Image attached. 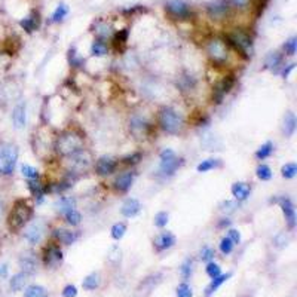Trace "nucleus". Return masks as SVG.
<instances>
[{
	"label": "nucleus",
	"instance_id": "obj_3",
	"mask_svg": "<svg viewBox=\"0 0 297 297\" xmlns=\"http://www.w3.org/2000/svg\"><path fill=\"white\" fill-rule=\"evenodd\" d=\"M159 125L168 134H180L183 131V119L181 116L171 107H162L159 110Z\"/></svg>",
	"mask_w": 297,
	"mask_h": 297
},
{
	"label": "nucleus",
	"instance_id": "obj_39",
	"mask_svg": "<svg viewBox=\"0 0 297 297\" xmlns=\"http://www.w3.org/2000/svg\"><path fill=\"white\" fill-rule=\"evenodd\" d=\"M125 232H126V226H125L123 223H116V224L112 227V238L116 239V241H119V239L123 238Z\"/></svg>",
	"mask_w": 297,
	"mask_h": 297
},
{
	"label": "nucleus",
	"instance_id": "obj_25",
	"mask_svg": "<svg viewBox=\"0 0 297 297\" xmlns=\"http://www.w3.org/2000/svg\"><path fill=\"white\" fill-rule=\"evenodd\" d=\"M250 192H251V187L247 183H235L232 186V195L238 201H245L250 196Z\"/></svg>",
	"mask_w": 297,
	"mask_h": 297
},
{
	"label": "nucleus",
	"instance_id": "obj_11",
	"mask_svg": "<svg viewBox=\"0 0 297 297\" xmlns=\"http://www.w3.org/2000/svg\"><path fill=\"white\" fill-rule=\"evenodd\" d=\"M234 85H235L234 76H227V78H224L221 82H218V83L216 85L214 91H213V101H214L216 104H220V103L223 101L224 95L230 92V89L234 88Z\"/></svg>",
	"mask_w": 297,
	"mask_h": 297
},
{
	"label": "nucleus",
	"instance_id": "obj_40",
	"mask_svg": "<svg viewBox=\"0 0 297 297\" xmlns=\"http://www.w3.org/2000/svg\"><path fill=\"white\" fill-rule=\"evenodd\" d=\"M257 177L261 181H268L272 177V170L268 167V165H260V167L257 168Z\"/></svg>",
	"mask_w": 297,
	"mask_h": 297
},
{
	"label": "nucleus",
	"instance_id": "obj_27",
	"mask_svg": "<svg viewBox=\"0 0 297 297\" xmlns=\"http://www.w3.org/2000/svg\"><path fill=\"white\" fill-rule=\"evenodd\" d=\"M230 277H232V274H226V275H218L217 278H213V281H211V284L208 285V288H207V293H205V296L208 297V296H211L216 290H218Z\"/></svg>",
	"mask_w": 297,
	"mask_h": 297
},
{
	"label": "nucleus",
	"instance_id": "obj_21",
	"mask_svg": "<svg viewBox=\"0 0 297 297\" xmlns=\"http://www.w3.org/2000/svg\"><path fill=\"white\" fill-rule=\"evenodd\" d=\"M20 25L27 31V33H33L35 30L39 28L40 25V18H39V14L38 12H31L28 17H25L24 20L20 21Z\"/></svg>",
	"mask_w": 297,
	"mask_h": 297
},
{
	"label": "nucleus",
	"instance_id": "obj_14",
	"mask_svg": "<svg viewBox=\"0 0 297 297\" xmlns=\"http://www.w3.org/2000/svg\"><path fill=\"white\" fill-rule=\"evenodd\" d=\"M72 160H70V167L75 173H82V171H86L91 165V156L85 152V150H80L78 153H75L73 156H70Z\"/></svg>",
	"mask_w": 297,
	"mask_h": 297
},
{
	"label": "nucleus",
	"instance_id": "obj_43",
	"mask_svg": "<svg viewBox=\"0 0 297 297\" xmlns=\"http://www.w3.org/2000/svg\"><path fill=\"white\" fill-rule=\"evenodd\" d=\"M207 275L213 279V278H217L218 275H221V269L220 266L217 265V263H213L210 261L208 265H207Z\"/></svg>",
	"mask_w": 297,
	"mask_h": 297
},
{
	"label": "nucleus",
	"instance_id": "obj_30",
	"mask_svg": "<svg viewBox=\"0 0 297 297\" xmlns=\"http://www.w3.org/2000/svg\"><path fill=\"white\" fill-rule=\"evenodd\" d=\"M24 297H48V293L42 285H30L25 290Z\"/></svg>",
	"mask_w": 297,
	"mask_h": 297
},
{
	"label": "nucleus",
	"instance_id": "obj_45",
	"mask_svg": "<svg viewBox=\"0 0 297 297\" xmlns=\"http://www.w3.org/2000/svg\"><path fill=\"white\" fill-rule=\"evenodd\" d=\"M177 297H193V291L186 282H183L177 288Z\"/></svg>",
	"mask_w": 297,
	"mask_h": 297
},
{
	"label": "nucleus",
	"instance_id": "obj_52",
	"mask_svg": "<svg viewBox=\"0 0 297 297\" xmlns=\"http://www.w3.org/2000/svg\"><path fill=\"white\" fill-rule=\"evenodd\" d=\"M180 86L184 89V91H189L195 86V79L192 76H184L180 79Z\"/></svg>",
	"mask_w": 297,
	"mask_h": 297
},
{
	"label": "nucleus",
	"instance_id": "obj_13",
	"mask_svg": "<svg viewBox=\"0 0 297 297\" xmlns=\"http://www.w3.org/2000/svg\"><path fill=\"white\" fill-rule=\"evenodd\" d=\"M207 11H208V15L211 18L221 20V18H224L229 14V11H230V2H227V0H216V2L208 3Z\"/></svg>",
	"mask_w": 297,
	"mask_h": 297
},
{
	"label": "nucleus",
	"instance_id": "obj_2",
	"mask_svg": "<svg viewBox=\"0 0 297 297\" xmlns=\"http://www.w3.org/2000/svg\"><path fill=\"white\" fill-rule=\"evenodd\" d=\"M31 217H33V208L24 199H20L14 204V208L9 213L8 226L11 230H20L21 227H24V224L28 223Z\"/></svg>",
	"mask_w": 297,
	"mask_h": 297
},
{
	"label": "nucleus",
	"instance_id": "obj_55",
	"mask_svg": "<svg viewBox=\"0 0 297 297\" xmlns=\"http://www.w3.org/2000/svg\"><path fill=\"white\" fill-rule=\"evenodd\" d=\"M78 296V288L75 285H65L62 290V297H76Z\"/></svg>",
	"mask_w": 297,
	"mask_h": 297
},
{
	"label": "nucleus",
	"instance_id": "obj_54",
	"mask_svg": "<svg viewBox=\"0 0 297 297\" xmlns=\"http://www.w3.org/2000/svg\"><path fill=\"white\" fill-rule=\"evenodd\" d=\"M69 61H70V64L73 65V67H79V65L83 62V59L78 57L75 49H70V52H69Z\"/></svg>",
	"mask_w": 297,
	"mask_h": 297
},
{
	"label": "nucleus",
	"instance_id": "obj_62",
	"mask_svg": "<svg viewBox=\"0 0 297 297\" xmlns=\"http://www.w3.org/2000/svg\"><path fill=\"white\" fill-rule=\"evenodd\" d=\"M0 274H2V275H6V266H2V269H0Z\"/></svg>",
	"mask_w": 297,
	"mask_h": 297
},
{
	"label": "nucleus",
	"instance_id": "obj_23",
	"mask_svg": "<svg viewBox=\"0 0 297 297\" xmlns=\"http://www.w3.org/2000/svg\"><path fill=\"white\" fill-rule=\"evenodd\" d=\"M296 126H297L296 115L293 112H287L285 116H284V123H282V131H284L285 137H291L294 134Z\"/></svg>",
	"mask_w": 297,
	"mask_h": 297
},
{
	"label": "nucleus",
	"instance_id": "obj_47",
	"mask_svg": "<svg viewBox=\"0 0 297 297\" xmlns=\"http://www.w3.org/2000/svg\"><path fill=\"white\" fill-rule=\"evenodd\" d=\"M287 55H294L296 54V49H297V38H290L287 42H285V46H284Z\"/></svg>",
	"mask_w": 297,
	"mask_h": 297
},
{
	"label": "nucleus",
	"instance_id": "obj_56",
	"mask_svg": "<svg viewBox=\"0 0 297 297\" xmlns=\"http://www.w3.org/2000/svg\"><path fill=\"white\" fill-rule=\"evenodd\" d=\"M141 160V153H134V155H129L126 158H123V163L128 165H136Z\"/></svg>",
	"mask_w": 297,
	"mask_h": 297
},
{
	"label": "nucleus",
	"instance_id": "obj_10",
	"mask_svg": "<svg viewBox=\"0 0 297 297\" xmlns=\"http://www.w3.org/2000/svg\"><path fill=\"white\" fill-rule=\"evenodd\" d=\"M275 202L279 204L288 227L294 229L296 227V210H294V205H293L291 199H290V198H287V196H282V198H277Z\"/></svg>",
	"mask_w": 297,
	"mask_h": 297
},
{
	"label": "nucleus",
	"instance_id": "obj_8",
	"mask_svg": "<svg viewBox=\"0 0 297 297\" xmlns=\"http://www.w3.org/2000/svg\"><path fill=\"white\" fill-rule=\"evenodd\" d=\"M208 55L214 64H224L227 59V48L226 43L220 39H213L207 46Z\"/></svg>",
	"mask_w": 297,
	"mask_h": 297
},
{
	"label": "nucleus",
	"instance_id": "obj_57",
	"mask_svg": "<svg viewBox=\"0 0 297 297\" xmlns=\"http://www.w3.org/2000/svg\"><path fill=\"white\" fill-rule=\"evenodd\" d=\"M235 208H237V204H235V202H232V201H224V202L221 204V208H220V210H221L223 213H227V214H229V213H234Z\"/></svg>",
	"mask_w": 297,
	"mask_h": 297
},
{
	"label": "nucleus",
	"instance_id": "obj_19",
	"mask_svg": "<svg viewBox=\"0 0 297 297\" xmlns=\"http://www.w3.org/2000/svg\"><path fill=\"white\" fill-rule=\"evenodd\" d=\"M134 177H136V174H134L133 171H126V173L120 174V176L116 178V181H115L116 190H119V192H128L129 187L133 186Z\"/></svg>",
	"mask_w": 297,
	"mask_h": 297
},
{
	"label": "nucleus",
	"instance_id": "obj_41",
	"mask_svg": "<svg viewBox=\"0 0 297 297\" xmlns=\"http://www.w3.org/2000/svg\"><path fill=\"white\" fill-rule=\"evenodd\" d=\"M64 217H65V220H67V223L72 224V226H78V224L80 223V220H82L80 213H78L76 210H72V211H69V213H65Z\"/></svg>",
	"mask_w": 297,
	"mask_h": 297
},
{
	"label": "nucleus",
	"instance_id": "obj_59",
	"mask_svg": "<svg viewBox=\"0 0 297 297\" xmlns=\"http://www.w3.org/2000/svg\"><path fill=\"white\" fill-rule=\"evenodd\" d=\"M293 69H294V64H290L288 67H287V69L284 70V73H282V75H284V78H287V76H288V75L291 73V70H293Z\"/></svg>",
	"mask_w": 297,
	"mask_h": 297
},
{
	"label": "nucleus",
	"instance_id": "obj_58",
	"mask_svg": "<svg viewBox=\"0 0 297 297\" xmlns=\"http://www.w3.org/2000/svg\"><path fill=\"white\" fill-rule=\"evenodd\" d=\"M227 238L232 241L234 244H239V242H241V235H239L238 230H235V229L229 230V237H227Z\"/></svg>",
	"mask_w": 297,
	"mask_h": 297
},
{
	"label": "nucleus",
	"instance_id": "obj_46",
	"mask_svg": "<svg viewBox=\"0 0 297 297\" xmlns=\"http://www.w3.org/2000/svg\"><path fill=\"white\" fill-rule=\"evenodd\" d=\"M234 245L235 244L230 241L229 238H223L221 242H220V251L223 254H230V253H232V250H234Z\"/></svg>",
	"mask_w": 297,
	"mask_h": 297
},
{
	"label": "nucleus",
	"instance_id": "obj_29",
	"mask_svg": "<svg viewBox=\"0 0 297 297\" xmlns=\"http://www.w3.org/2000/svg\"><path fill=\"white\" fill-rule=\"evenodd\" d=\"M100 282H101V278H100V275L98 274H91V275H88L85 279H83V282H82V287L85 288V290H88V291H91V290H95V288H98V285H100Z\"/></svg>",
	"mask_w": 297,
	"mask_h": 297
},
{
	"label": "nucleus",
	"instance_id": "obj_7",
	"mask_svg": "<svg viewBox=\"0 0 297 297\" xmlns=\"http://www.w3.org/2000/svg\"><path fill=\"white\" fill-rule=\"evenodd\" d=\"M165 11L174 20H189L192 15L189 5L183 0H168L165 3Z\"/></svg>",
	"mask_w": 297,
	"mask_h": 297
},
{
	"label": "nucleus",
	"instance_id": "obj_51",
	"mask_svg": "<svg viewBox=\"0 0 297 297\" xmlns=\"http://www.w3.org/2000/svg\"><path fill=\"white\" fill-rule=\"evenodd\" d=\"M214 256H216V253H214V250L211 248V247H204L202 250H201V258L204 260V261H211L213 258H214Z\"/></svg>",
	"mask_w": 297,
	"mask_h": 297
},
{
	"label": "nucleus",
	"instance_id": "obj_61",
	"mask_svg": "<svg viewBox=\"0 0 297 297\" xmlns=\"http://www.w3.org/2000/svg\"><path fill=\"white\" fill-rule=\"evenodd\" d=\"M235 3L238 6H242V5H245V0H235Z\"/></svg>",
	"mask_w": 297,
	"mask_h": 297
},
{
	"label": "nucleus",
	"instance_id": "obj_31",
	"mask_svg": "<svg viewBox=\"0 0 297 297\" xmlns=\"http://www.w3.org/2000/svg\"><path fill=\"white\" fill-rule=\"evenodd\" d=\"M107 45L101 40V39H98V40H95L94 43H92V46H91V52H92V55H95V57H104V55H107Z\"/></svg>",
	"mask_w": 297,
	"mask_h": 297
},
{
	"label": "nucleus",
	"instance_id": "obj_4",
	"mask_svg": "<svg viewBox=\"0 0 297 297\" xmlns=\"http://www.w3.org/2000/svg\"><path fill=\"white\" fill-rule=\"evenodd\" d=\"M18 160V150L11 143L0 144V174L11 176Z\"/></svg>",
	"mask_w": 297,
	"mask_h": 297
},
{
	"label": "nucleus",
	"instance_id": "obj_17",
	"mask_svg": "<svg viewBox=\"0 0 297 297\" xmlns=\"http://www.w3.org/2000/svg\"><path fill=\"white\" fill-rule=\"evenodd\" d=\"M25 120H27V113H25V103L21 101L15 106L14 113H12V122L14 126L17 129H22L25 126Z\"/></svg>",
	"mask_w": 297,
	"mask_h": 297
},
{
	"label": "nucleus",
	"instance_id": "obj_36",
	"mask_svg": "<svg viewBox=\"0 0 297 297\" xmlns=\"http://www.w3.org/2000/svg\"><path fill=\"white\" fill-rule=\"evenodd\" d=\"M67 14H69V6H67V5H64V3L58 5V8H57L55 12L52 14V22H59V21H62L65 17H67Z\"/></svg>",
	"mask_w": 297,
	"mask_h": 297
},
{
	"label": "nucleus",
	"instance_id": "obj_16",
	"mask_svg": "<svg viewBox=\"0 0 297 297\" xmlns=\"http://www.w3.org/2000/svg\"><path fill=\"white\" fill-rule=\"evenodd\" d=\"M174 244H176V237L173 234H170V232H162L153 241V245H155L156 251H159V253L171 248Z\"/></svg>",
	"mask_w": 297,
	"mask_h": 297
},
{
	"label": "nucleus",
	"instance_id": "obj_34",
	"mask_svg": "<svg viewBox=\"0 0 297 297\" xmlns=\"http://www.w3.org/2000/svg\"><path fill=\"white\" fill-rule=\"evenodd\" d=\"M282 61V57L279 52H271L268 57H266V67L268 69H278V65L281 64Z\"/></svg>",
	"mask_w": 297,
	"mask_h": 297
},
{
	"label": "nucleus",
	"instance_id": "obj_5",
	"mask_svg": "<svg viewBox=\"0 0 297 297\" xmlns=\"http://www.w3.org/2000/svg\"><path fill=\"white\" fill-rule=\"evenodd\" d=\"M159 158H160V167H159V170H160V173H162L163 176H167V177L174 176V173L183 165V159H180V158H178L173 150H170V149L162 150L160 155H159Z\"/></svg>",
	"mask_w": 297,
	"mask_h": 297
},
{
	"label": "nucleus",
	"instance_id": "obj_26",
	"mask_svg": "<svg viewBox=\"0 0 297 297\" xmlns=\"http://www.w3.org/2000/svg\"><path fill=\"white\" fill-rule=\"evenodd\" d=\"M57 208H58V211L61 214H65V213H69V211L76 208V201L73 199V198H70V196H64V198H61V199L57 202Z\"/></svg>",
	"mask_w": 297,
	"mask_h": 297
},
{
	"label": "nucleus",
	"instance_id": "obj_35",
	"mask_svg": "<svg viewBox=\"0 0 297 297\" xmlns=\"http://www.w3.org/2000/svg\"><path fill=\"white\" fill-rule=\"evenodd\" d=\"M272 152H274V144L271 141H268V143H265L256 152V158L260 159V160L261 159H266V158H269L272 155Z\"/></svg>",
	"mask_w": 297,
	"mask_h": 297
},
{
	"label": "nucleus",
	"instance_id": "obj_53",
	"mask_svg": "<svg viewBox=\"0 0 297 297\" xmlns=\"http://www.w3.org/2000/svg\"><path fill=\"white\" fill-rule=\"evenodd\" d=\"M120 250H119V247H112V250H110V253H109V261H112V263H119L120 261Z\"/></svg>",
	"mask_w": 297,
	"mask_h": 297
},
{
	"label": "nucleus",
	"instance_id": "obj_28",
	"mask_svg": "<svg viewBox=\"0 0 297 297\" xmlns=\"http://www.w3.org/2000/svg\"><path fill=\"white\" fill-rule=\"evenodd\" d=\"M27 274H24V272H20V274H15L14 277H12V279H11V288H12V291H20V290H22L24 288V285L27 284Z\"/></svg>",
	"mask_w": 297,
	"mask_h": 297
},
{
	"label": "nucleus",
	"instance_id": "obj_20",
	"mask_svg": "<svg viewBox=\"0 0 297 297\" xmlns=\"http://www.w3.org/2000/svg\"><path fill=\"white\" fill-rule=\"evenodd\" d=\"M140 210H141L140 202H139L137 199H134V198H129V199H126V201L123 202V205H122V208H120V213H122L125 217L131 218V217L137 216V214L140 213Z\"/></svg>",
	"mask_w": 297,
	"mask_h": 297
},
{
	"label": "nucleus",
	"instance_id": "obj_12",
	"mask_svg": "<svg viewBox=\"0 0 297 297\" xmlns=\"http://www.w3.org/2000/svg\"><path fill=\"white\" fill-rule=\"evenodd\" d=\"M62 261V251L58 245L51 244L43 250V263L49 268H57Z\"/></svg>",
	"mask_w": 297,
	"mask_h": 297
},
{
	"label": "nucleus",
	"instance_id": "obj_22",
	"mask_svg": "<svg viewBox=\"0 0 297 297\" xmlns=\"http://www.w3.org/2000/svg\"><path fill=\"white\" fill-rule=\"evenodd\" d=\"M20 266H21L24 274L33 275L38 271V261H36V258L33 257L31 254H27V256H22L20 258Z\"/></svg>",
	"mask_w": 297,
	"mask_h": 297
},
{
	"label": "nucleus",
	"instance_id": "obj_9",
	"mask_svg": "<svg viewBox=\"0 0 297 297\" xmlns=\"http://www.w3.org/2000/svg\"><path fill=\"white\" fill-rule=\"evenodd\" d=\"M45 223L42 221V220H36V221H33L28 227H27V230H25V234H24V238H25V241L30 244V245H36V244H39L42 239H43V237H45Z\"/></svg>",
	"mask_w": 297,
	"mask_h": 297
},
{
	"label": "nucleus",
	"instance_id": "obj_6",
	"mask_svg": "<svg viewBox=\"0 0 297 297\" xmlns=\"http://www.w3.org/2000/svg\"><path fill=\"white\" fill-rule=\"evenodd\" d=\"M227 42L232 45L237 51H239L244 57H250L253 52V40L242 30H235L234 33L227 35Z\"/></svg>",
	"mask_w": 297,
	"mask_h": 297
},
{
	"label": "nucleus",
	"instance_id": "obj_33",
	"mask_svg": "<svg viewBox=\"0 0 297 297\" xmlns=\"http://www.w3.org/2000/svg\"><path fill=\"white\" fill-rule=\"evenodd\" d=\"M217 167H220L218 159H207V160H202L199 165H198V173H207V171L214 170Z\"/></svg>",
	"mask_w": 297,
	"mask_h": 297
},
{
	"label": "nucleus",
	"instance_id": "obj_32",
	"mask_svg": "<svg viewBox=\"0 0 297 297\" xmlns=\"http://www.w3.org/2000/svg\"><path fill=\"white\" fill-rule=\"evenodd\" d=\"M128 36H129V31H128V28H123V30H119L118 33H116V36H115V46H116V49L118 48H120V51L125 48V45H126V42H128Z\"/></svg>",
	"mask_w": 297,
	"mask_h": 297
},
{
	"label": "nucleus",
	"instance_id": "obj_49",
	"mask_svg": "<svg viewBox=\"0 0 297 297\" xmlns=\"http://www.w3.org/2000/svg\"><path fill=\"white\" fill-rule=\"evenodd\" d=\"M268 2L269 0H253V5H254V9H256V17H260L265 11V8L268 6Z\"/></svg>",
	"mask_w": 297,
	"mask_h": 297
},
{
	"label": "nucleus",
	"instance_id": "obj_42",
	"mask_svg": "<svg viewBox=\"0 0 297 297\" xmlns=\"http://www.w3.org/2000/svg\"><path fill=\"white\" fill-rule=\"evenodd\" d=\"M288 242H290V237L287 234H284V232L274 238V245L277 248H285L288 245Z\"/></svg>",
	"mask_w": 297,
	"mask_h": 297
},
{
	"label": "nucleus",
	"instance_id": "obj_63",
	"mask_svg": "<svg viewBox=\"0 0 297 297\" xmlns=\"http://www.w3.org/2000/svg\"><path fill=\"white\" fill-rule=\"evenodd\" d=\"M2 213H3V208H2V204H0V217H2Z\"/></svg>",
	"mask_w": 297,
	"mask_h": 297
},
{
	"label": "nucleus",
	"instance_id": "obj_15",
	"mask_svg": "<svg viewBox=\"0 0 297 297\" xmlns=\"http://www.w3.org/2000/svg\"><path fill=\"white\" fill-rule=\"evenodd\" d=\"M118 167V162L116 159L110 158V156H103L97 160L95 163V171L98 176H110L112 173H115Z\"/></svg>",
	"mask_w": 297,
	"mask_h": 297
},
{
	"label": "nucleus",
	"instance_id": "obj_1",
	"mask_svg": "<svg viewBox=\"0 0 297 297\" xmlns=\"http://www.w3.org/2000/svg\"><path fill=\"white\" fill-rule=\"evenodd\" d=\"M55 149L61 156H73L75 153L83 150V136L73 129L64 131L57 140Z\"/></svg>",
	"mask_w": 297,
	"mask_h": 297
},
{
	"label": "nucleus",
	"instance_id": "obj_18",
	"mask_svg": "<svg viewBox=\"0 0 297 297\" xmlns=\"http://www.w3.org/2000/svg\"><path fill=\"white\" fill-rule=\"evenodd\" d=\"M55 238L64 244V245H72L78 241L79 238V234L78 232H73V230H67V229H57L54 232Z\"/></svg>",
	"mask_w": 297,
	"mask_h": 297
},
{
	"label": "nucleus",
	"instance_id": "obj_37",
	"mask_svg": "<svg viewBox=\"0 0 297 297\" xmlns=\"http://www.w3.org/2000/svg\"><path fill=\"white\" fill-rule=\"evenodd\" d=\"M281 174H282L284 178H293V177H296V174H297V165L294 162L285 163L284 167L281 168Z\"/></svg>",
	"mask_w": 297,
	"mask_h": 297
},
{
	"label": "nucleus",
	"instance_id": "obj_48",
	"mask_svg": "<svg viewBox=\"0 0 297 297\" xmlns=\"http://www.w3.org/2000/svg\"><path fill=\"white\" fill-rule=\"evenodd\" d=\"M97 35L100 36V38H109V36H112V28H110V25H107V24H100V25H97Z\"/></svg>",
	"mask_w": 297,
	"mask_h": 297
},
{
	"label": "nucleus",
	"instance_id": "obj_44",
	"mask_svg": "<svg viewBox=\"0 0 297 297\" xmlns=\"http://www.w3.org/2000/svg\"><path fill=\"white\" fill-rule=\"evenodd\" d=\"M21 171H22V176L27 177V178H30V180H36V178L39 177V173H38L35 168H33V167H30V165H22Z\"/></svg>",
	"mask_w": 297,
	"mask_h": 297
},
{
	"label": "nucleus",
	"instance_id": "obj_50",
	"mask_svg": "<svg viewBox=\"0 0 297 297\" xmlns=\"http://www.w3.org/2000/svg\"><path fill=\"white\" fill-rule=\"evenodd\" d=\"M167 223H168V214H167V213L160 211V213H158V214L155 216V224H156L158 227L167 226Z\"/></svg>",
	"mask_w": 297,
	"mask_h": 297
},
{
	"label": "nucleus",
	"instance_id": "obj_38",
	"mask_svg": "<svg viewBox=\"0 0 297 297\" xmlns=\"http://www.w3.org/2000/svg\"><path fill=\"white\" fill-rule=\"evenodd\" d=\"M192 272H193V260L187 258V260H184V263L180 268V274H181L183 279H189L192 277Z\"/></svg>",
	"mask_w": 297,
	"mask_h": 297
},
{
	"label": "nucleus",
	"instance_id": "obj_24",
	"mask_svg": "<svg viewBox=\"0 0 297 297\" xmlns=\"http://www.w3.org/2000/svg\"><path fill=\"white\" fill-rule=\"evenodd\" d=\"M28 189H30L31 195L35 196L36 199H38V202L40 204L43 201L45 193H46V187L40 181H38V178H36V180H30L28 181Z\"/></svg>",
	"mask_w": 297,
	"mask_h": 297
},
{
	"label": "nucleus",
	"instance_id": "obj_60",
	"mask_svg": "<svg viewBox=\"0 0 297 297\" xmlns=\"http://www.w3.org/2000/svg\"><path fill=\"white\" fill-rule=\"evenodd\" d=\"M230 224V220H227V218H223V221H220V227H226V226H229Z\"/></svg>",
	"mask_w": 297,
	"mask_h": 297
}]
</instances>
